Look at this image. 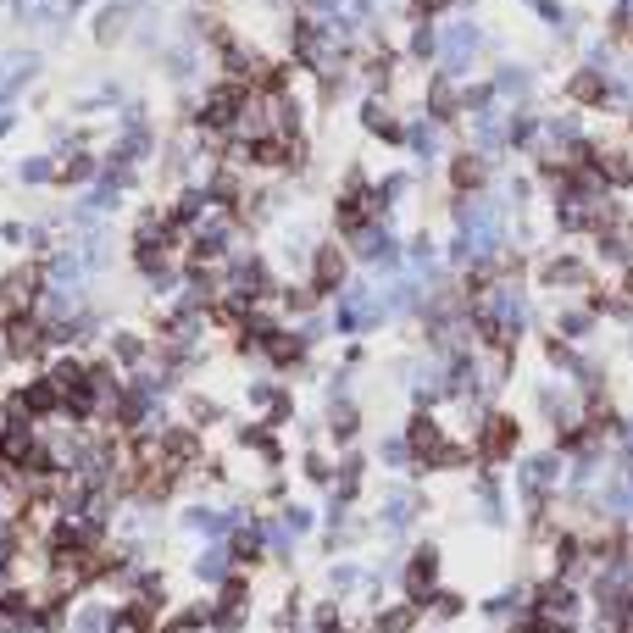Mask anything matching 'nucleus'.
<instances>
[{
	"mask_svg": "<svg viewBox=\"0 0 633 633\" xmlns=\"http://www.w3.org/2000/svg\"><path fill=\"white\" fill-rule=\"evenodd\" d=\"M106 355H112V368H123V373H139L145 361L156 355V339H145V334H134V328H117V334L106 339Z\"/></svg>",
	"mask_w": 633,
	"mask_h": 633,
	"instance_id": "nucleus-21",
	"label": "nucleus"
},
{
	"mask_svg": "<svg viewBox=\"0 0 633 633\" xmlns=\"http://www.w3.org/2000/svg\"><path fill=\"white\" fill-rule=\"evenodd\" d=\"M522 606H528V584H506L500 595L478 600V617H484V622H511Z\"/></svg>",
	"mask_w": 633,
	"mask_h": 633,
	"instance_id": "nucleus-30",
	"label": "nucleus"
},
{
	"mask_svg": "<svg viewBox=\"0 0 633 633\" xmlns=\"http://www.w3.org/2000/svg\"><path fill=\"white\" fill-rule=\"evenodd\" d=\"M361 584H368V573H361V562H334V567H328V595H334V600H350V595H361Z\"/></svg>",
	"mask_w": 633,
	"mask_h": 633,
	"instance_id": "nucleus-33",
	"label": "nucleus"
},
{
	"mask_svg": "<svg viewBox=\"0 0 633 633\" xmlns=\"http://www.w3.org/2000/svg\"><path fill=\"white\" fill-rule=\"evenodd\" d=\"M355 123H361V134H368V139H378V145H389V150H406V117L395 112L389 95H361Z\"/></svg>",
	"mask_w": 633,
	"mask_h": 633,
	"instance_id": "nucleus-10",
	"label": "nucleus"
},
{
	"mask_svg": "<svg viewBox=\"0 0 633 633\" xmlns=\"http://www.w3.org/2000/svg\"><path fill=\"white\" fill-rule=\"evenodd\" d=\"M323 406H328V439H334L339 450H350L355 433H361V406H355V395H344V400H323Z\"/></svg>",
	"mask_w": 633,
	"mask_h": 633,
	"instance_id": "nucleus-27",
	"label": "nucleus"
},
{
	"mask_svg": "<svg viewBox=\"0 0 633 633\" xmlns=\"http://www.w3.org/2000/svg\"><path fill=\"white\" fill-rule=\"evenodd\" d=\"M184 411H190V428H217V422H223V406H217L212 395H190Z\"/></svg>",
	"mask_w": 633,
	"mask_h": 633,
	"instance_id": "nucleus-39",
	"label": "nucleus"
},
{
	"mask_svg": "<svg viewBox=\"0 0 633 633\" xmlns=\"http://www.w3.org/2000/svg\"><path fill=\"white\" fill-rule=\"evenodd\" d=\"M344 250H350V261L373 267L378 279H389V273H400V267H406V239L395 234V217H373L355 239H344Z\"/></svg>",
	"mask_w": 633,
	"mask_h": 633,
	"instance_id": "nucleus-3",
	"label": "nucleus"
},
{
	"mask_svg": "<svg viewBox=\"0 0 633 633\" xmlns=\"http://www.w3.org/2000/svg\"><path fill=\"white\" fill-rule=\"evenodd\" d=\"M422 617H428L422 606H411V600H395V606H378L368 628H373V633H417V622H422Z\"/></svg>",
	"mask_w": 633,
	"mask_h": 633,
	"instance_id": "nucleus-29",
	"label": "nucleus"
},
{
	"mask_svg": "<svg viewBox=\"0 0 633 633\" xmlns=\"http://www.w3.org/2000/svg\"><path fill=\"white\" fill-rule=\"evenodd\" d=\"M484 45H495L489 39V29L478 23V18H444L439 23V56H433V72L439 78H450V83H467L473 78V67H478V56H484Z\"/></svg>",
	"mask_w": 633,
	"mask_h": 633,
	"instance_id": "nucleus-1",
	"label": "nucleus"
},
{
	"mask_svg": "<svg viewBox=\"0 0 633 633\" xmlns=\"http://www.w3.org/2000/svg\"><path fill=\"white\" fill-rule=\"evenodd\" d=\"M422 611H433L439 622H456V617H467V595H462V589H444V584H439V589H433V600H428Z\"/></svg>",
	"mask_w": 633,
	"mask_h": 633,
	"instance_id": "nucleus-37",
	"label": "nucleus"
},
{
	"mask_svg": "<svg viewBox=\"0 0 633 633\" xmlns=\"http://www.w3.org/2000/svg\"><path fill=\"white\" fill-rule=\"evenodd\" d=\"M206 45H195V39H184V34H172L167 45H161V56H156V67H161V78L172 83V89H201V78H206Z\"/></svg>",
	"mask_w": 633,
	"mask_h": 633,
	"instance_id": "nucleus-7",
	"label": "nucleus"
},
{
	"mask_svg": "<svg viewBox=\"0 0 633 633\" xmlns=\"http://www.w3.org/2000/svg\"><path fill=\"white\" fill-rule=\"evenodd\" d=\"M456 101H462V117H478V112H495V106H500V95H495L489 78H478V83L467 78V83L456 89Z\"/></svg>",
	"mask_w": 633,
	"mask_h": 633,
	"instance_id": "nucleus-32",
	"label": "nucleus"
},
{
	"mask_svg": "<svg viewBox=\"0 0 633 633\" xmlns=\"http://www.w3.org/2000/svg\"><path fill=\"white\" fill-rule=\"evenodd\" d=\"M0 350H7V361H39L50 344H45V323L39 312H12L0 317Z\"/></svg>",
	"mask_w": 633,
	"mask_h": 633,
	"instance_id": "nucleus-11",
	"label": "nucleus"
},
{
	"mask_svg": "<svg viewBox=\"0 0 633 633\" xmlns=\"http://www.w3.org/2000/svg\"><path fill=\"white\" fill-rule=\"evenodd\" d=\"M306 284H312L317 301H334L350 284V250H344V239H317V250L306 261Z\"/></svg>",
	"mask_w": 633,
	"mask_h": 633,
	"instance_id": "nucleus-6",
	"label": "nucleus"
},
{
	"mask_svg": "<svg viewBox=\"0 0 633 633\" xmlns=\"http://www.w3.org/2000/svg\"><path fill=\"white\" fill-rule=\"evenodd\" d=\"M456 89L462 83H450V78H428V89H422V117H433L439 128H450V123H456L462 117V101H456Z\"/></svg>",
	"mask_w": 633,
	"mask_h": 633,
	"instance_id": "nucleus-22",
	"label": "nucleus"
},
{
	"mask_svg": "<svg viewBox=\"0 0 633 633\" xmlns=\"http://www.w3.org/2000/svg\"><path fill=\"white\" fill-rule=\"evenodd\" d=\"M378 462H384L389 473H417V462H411V444H406V433H384V439H378Z\"/></svg>",
	"mask_w": 633,
	"mask_h": 633,
	"instance_id": "nucleus-34",
	"label": "nucleus"
},
{
	"mask_svg": "<svg viewBox=\"0 0 633 633\" xmlns=\"http://www.w3.org/2000/svg\"><path fill=\"white\" fill-rule=\"evenodd\" d=\"M422 511H428V500H422L417 489L389 484V489H384V506H378V533H384V539H400V533H406Z\"/></svg>",
	"mask_w": 633,
	"mask_h": 633,
	"instance_id": "nucleus-14",
	"label": "nucleus"
},
{
	"mask_svg": "<svg viewBox=\"0 0 633 633\" xmlns=\"http://www.w3.org/2000/svg\"><path fill=\"white\" fill-rule=\"evenodd\" d=\"M628 444H633V417H628Z\"/></svg>",
	"mask_w": 633,
	"mask_h": 633,
	"instance_id": "nucleus-47",
	"label": "nucleus"
},
{
	"mask_svg": "<svg viewBox=\"0 0 633 633\" xmlns=\"http://www.w3.org/2000/svg\"><path fill=\"white\" fill-rule=\"evenodd\" d=\"M234 567H239V562H234L228 539H223V545H206V551L195 556V567H190V573H195V584H206V589H223V584L234 578Z\"/></svg>",
	"mask_w": 633,
	"mask_h": 633,
	"instance_id": "nucleus-23",
	"label": "nucleus"
},
{
	"mask_svg": "<svg viewBox=\"0 0 633 633\" xmlns=\"http://www.w3.org/2000/svg\"><path fill=\"white\" fill-rule=\"evenodd\" d=\"M128 95H134V89H128L123 78H101V83H95V101H101V112H106V117H112Z\"/></svg>",
	"mask_w": 633,
	"mask_h": 633,
	"instance_id": "nucleus-42",
	"label": "nucleus"
},
{
	"mask_svg": "<svg viewBox=\"0 0 633 633\" xmlns=\"http://www.w3.org/2000/svg\"><path fill=\"white\" fill-rule=\"evenodd\" d=\"M301 12H306V18H317V23L328 29V23H334V18H344L350 7H344V0H301Z\"/></svg>",
	"mask_w": 633,
	"mask_h": 633,
	"instance_id": "nucleus-44",
	"label": "nucleus"
},
{
	"mask_svg": "<svg viewBox=\"0 0 633 633\" xmlns=\"http://www.w3.org/2000/svg\"><path fill=\"white\" fill-rule=\"evenodd\" d=\"M489 167H495V161H484L473 145H467V150H450V156H444L450 195H456V201H462V195H484V190H489V178H495Z\"/></svg>",
	"mask_w": 633,
	"mask_h": 633,
	"instance_id": "nucleus-13",
	"label": "nucleus"
},
{
	"mask_svg": "<svg viewBox=\"0 0 633 633\" xmlns=\"http://www.w3.org/2000/svg\"><path fill=\"white\" fill-rule=\"evenodd\" d=\"M29 239H34V223H23V217L0 223V245H7V250H29Z\"/></svg>",
	"mask_w": 633,
	"mask_h": 633,
	"instance_id": "nucleus-43",
	"label": "nucleus"
},
{
	"mask_svg": "<svg viewBox=\"0 0 633 633\" xmlns=\"http://www.w3.org/2000/svg\"><path fill=\"white\" fill-rule=\"evenodd\" d=\"M489 83H495L500 106H522V101H533V89H539V67L533 61H495Z\"/></svg>",
	"mask_w": 633,
	"mask_h": 633,
	"instance_id": "nucleus-18",
	"label": "nucleus"
},
{
	"mask_svg": "<svg viewBox=\"0 0 633 633\" xmlns=\"http://www.w3.org/2000/svg\"><path fill=\"white\" fill-rule=\"evenodd\" d=\"M539 290L551 295H589L595 290V261L578 256V250H551L539 261Z\"/></svg>",
	"mask_w": 633,
	"mask_h": 633,
	"instance_id": "nucleus-4",
	"label": "nucleus"
},
{
	"mask_svg": "<svg viewBox=\"0 0 633 633\" xmlns=\"http://www.w3.org/2000/svg\"><path fill=\"white\" fill-rule=\"evenodd\" d=\"M301 473H306V484H317V489H334V462L323 456V450H306V456H301Z\"/></svg>",
	"mask_w": 633,
	"mask_h": 633,
	"instance_id": "nucleus-40",
	"label": "nucleus"
},
{
	"mask_svg": "<svg viewBox=\"0 0 633 633\" xmlns=\"http://www.w3.org/2000/svg\"><path fill=\"white\" fill-rule=\"evenodd\" d=\"M12 178H18V190H56V156L50 150H29V156H18Z\"/></svg>",
	"mask_w": 633,
	"mask_h": 633,
	"instance_id": "nucleus-25",
	"label": "nucleus"
},
{
	"mask_svg": "<svg viewBox=\"0 0 633 633\" xmlns=\"http://www.w3.org/2000/svg\"><path fill=\"white\" fill-rule=\"evenodd\" d=\"M106 622H112V611H106V606H83V611L72 617V628H78V633H106Z\"/></svg>",
	"mask_w": 633,
	"mask_h": 633,
	"instance_id": "nucleus-45",
	"label": "nucleus"
},
{
	"mask_svg": "<svg viewBox=\"0 0 633 633\" xmlns=\"http://www.w3.org/2000/svg\"><path fill=\"white\" fill-rule=\"evenodd\" d=\"M456 12H462V0H406V23H444Z\"/></svg>",
	"mask_w": 633,
	"mask_h": 633,
	"instance_id": "nucleus-36",
	"label": "nucleus"
},
{
	"mask_svg": "<svg viewBox=\"0 0 633 633\" xmlns=\"http://www.w3.org/2000/svg\"><path fill=\"white\" fill-rule=\"evenodd\" d=\"M7 406L23 411L29 422H50V417H61V389H56L50 373H39V378H29L18 395H7Z\"/></svg>",
	"mask_w": 633,
	"mask_h": 633,
	"instance_id": "nucleus-16",
	"label": "nucleus"
},
{
	"mask_svg": "<svg viewBox=\"0 0 633 633\" xmlns=\"http://www.w3.org/2000/svg\"><path fill=\"white\" fill-rule=\"evenodd\" d=\"M406 433V444H411V462H417V478L422 473H433L439 467V456H444V444L456 439L444 422H439V411H411V422L400 428Z\"/></svg>",
	"mask_w": 633,
	"mask_h": 633,
	"instance_id": "nucleus-8",
	"label": "nucleus"
},
{
	"mask_svg": "<svg viewBox=\"0 0 633 633\" xmlns=\"http://www.w3.org/2000/svg\"><path fill=\"white\" fill-rule=\"evenodd\" d=\"M245 611H250V584H245V573H234V578L217 589V600H212V628H217V633H239V628H245Z\"/></svg>",
	"mask_w": 633,
	"mask_h": 633,
	"instance_id": "nucleus-19",
	"label": "nucleus"
},
{
	"mask_svg": "<svg viewBox=\"0 0 633 633\" xmlns=\"http://www.w3.org/2000/svg\"><path fill=\"white\" fill-rule=\"evenodd\" d=\"M279 395H284V384H279V378H250V384H245V406H250V411H261V417L273 411V400H279Z\"/></svg>",
	"mask_w": 633,
	"mask_h": 633,
	"instance_id": "nucleus-38",
	"label": "nucleus"
},
{
	"mask_svg": "<svg viewBox=\"0 0 633 633\" xmlns=\"http://www.w3.org/2000/svg\"><path fill=\"white\" fill-rule=\"evenodd\" d=\"M95 178H101V150H67V156L56 161V190H61V195L89 190Z\"/></svg>",
	"mask_w": 633,
	"mask_h": 633,
	"instance_id": "nucleus-20",
	"label": "nucleus"
},
{
	"mask_svg": "<svg viewBox=\"0 0 633 633\" xmlns=\"http://www.w3.org/2000/svg\"><path fill=\"white\" fill-rule=\"evenodd\" d=\"M584 589L578 584H567V578H539V584H528V611H545V617H556V622H584Z\"/></svg>",
	"mask_w": 633,
	"mask_h": 633,
	"instance_id": "nucleus-9",
	"label": "nucleus"
},
{
	"mask_svg": "<svg viewBox=\"0 0 633 633\" xmlns=\"http://www.w3.org/2000/svg\"><path fill=\"white\" fill-rule=\"evenodd\" d=\"M406 150H411V161L417 167H439L444 156H450V134L433 123V117H406Z\"/></svg>",
	"mask_w": 633,
	"mask_h": 633,
	"instance_id": "nucleus-17",
	"label": "nucleus"
},
{
	"mask_svg": "<svg viewBox=\"0 0 633 633\" xmlns=\"http://www.w3.org/2000/svg\"><path fill=\"white\" fill-rule=\"evenodd\" d=\"M411 184H417V178L411 172H384V178H373V212L378 217H395L400 206H406V195H411Z\"/></svg>",
	"mask_w": 633,
	"mask_h": 633,
	"instance_id": "nucleus-24",
	"label": "nucleus"
},
{
	"mask_svg": "<svg viewBox=\"0 0 633 633\" xmlns=\"http://www.w3.org/2000/svg\"><path fill=\"white\" fill-rule=\"evenodd\" d=\"M279 522L295 533V539H306L312 528H317V511L312 506H295V500H284V511H279Z\"/></svg>",
	"mask_w": 633,
	"mask_h": 633,
	"instance_id": "nucleus-41",
	"label": "nucleus"
},
{
	"mask_svg": "<svg viewBox=\"0 0 633 633\" xmlns=\"http://www.w3.org/2000/svg\"><path fill=\"white\" fill-rule=\"evenodd\" d=\"M595 328H600V317H595L584 301L562 306V312H556V323H551V334H562L567 344H589V339H595Z\"/></svg>",
	"mask_w": 633,
	"mask_h": 633,
	"instance_id": "nucleus-26",
	"label": "nucleus"
},
{
	"mask_svg": "<svg viewBox=\"0 0 633 633\" xmlns=\"http://www.w3.org/2000/svg\"><path fill=\"white\" fill-rule=\"evenodd\" d=\"M0 167H7V161H0Z\"/></svg>",
	"mask_w": 633,
	"mask_h": 633,
	"instance_id": "nucleus-48",
	"label": "nucleus"
},
{
	"mask_svg": "<svg viewBox=\"0 0 633 633\" xmlns=\"http://www.w3.org/2000/svg\"><path fill=\"white\" fill-rule=\"evenodd\" d=\"M562 101L578 106V112H611V72L578 61V67L567 72V83H562Z\"/></svg>",
	"mask_w": 633,
	"mask_h": 633,
	"instance_id": "nucleus-12",
	"label": "nucleus"
},
{
	"mask_svg": "<svg viewBox=\"0 0 633 633\" xmlns=\"http://www.w3.org/2000/svg\"><path fill=\"white\" fill-rule=\"evenodd\" d=\"M18 128H23V106H0V145H7Z\"/></svg>",
	"mask_w": 633,
	"mask_h": 633,
	"instance_id": "nucleus-46",
	"label": "nucleus"
},
{
	"mask_svg": "<svg viewBox=\"0 0 633 633\" xmlns=\"http://www.w3.org/2000/svg\"><path fill=\"white\" fill-rule=\"evenodd\" d=\"M134 12L139 7H128V0H101V7L89 12V39H95L101 50H117L134 34Z\"/></svg>",
	"mask_w": 633,
	"mask_h": 633,
	"instance_id": "nucleus-15",
	"label": "nucleus"
},
{
	"mask_svg": "<svg viewBox=\"0 0 633 633\" xmlns=\"http://www.w3.org/2000/svg\"><path fill=\"white\" fill-rule=\"evenodd\" d=\"M406 61H417V67H433V56H439V23H411V34H406V50H400Z\"/></svg>",
	"mask_w": 633,
	"mask_h": 633,
	"instance_id": "nucleus-31",
	"label": "nucleus"
},
{
	"mask_svg": "<svg viewBox=\"0 0 633 633\" xmlns=\"http://www.w3.org/2000/svg\"><path fill=\"white\" fill-rule=\"evenodd\" d=\"M439 567H444V551L433 545V539H422V545L400 562V573H395V578H400V595H406L411 606H428V600H433V589L444 584V573H439Z\"/></svg>",
	"mask_w": 633,
	"mask_h": 633,
	"instance_id": "nucleus-5",
	"label": "nucleus"
},
{
	"mask_svg": "<svg viewBox=\"0 0 633 633\" xmlns=\"http://www.w3.org/2000/svg\"><path fill=\"white\" fill-rule=\"evenodd\" d=\"M473 456L478 467H506L522 456V417L506 411V406H489L478 422H473Z\"/></svg>",
	"mask_w": 633,
	"mask_h": 633,
	"instance_id": "nucleus-2",
	"label": "nucleus"
},
{
	"mask_svg": "<svg viewBox=\"0 0 633 633\" xmlns=\"http://www.w3.org/2000/svg\"><path fill=\"white\" fill-rule=\"evenodd\" d=\"M595 167H600V178H606V184H611V195L633 190V145H606Z\"/></svg>",
	"mask_w": 633,
	"mask_h": 633,
	"instance_id": "nucleus-28",
	"label": "nucleus"
},
{
	"mask_svg": "<svg viewBox=\"0 0 633 633\" xmlns=\"http://www.w3.org/2000/svg\"><path fill=\"white\" fill-rule=\"evenodd\" d=\"M201 628H212V606L201 600V606H184L178 617H167V622H156V633H201Z\"/></svg>",
	"mask_w": 633,
	"mask_h": 633,
	"instance_id": "nucleus-35",
	"label": "nucleus"
}]
</instances>
